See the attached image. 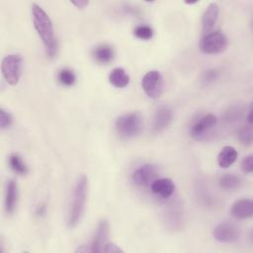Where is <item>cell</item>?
Returning a JSON list of instances; mask_svg holds the SVG:
<instances>
[{
	"instance_id": "2e32d148",
	"label": "cell",
	"mask_w": 253,
	"mask_h": 253,
	"mask_svg": "<svg viewBox=\"0 0 253 253\" xmlns=\"http://www.w3.org/2000/svg\"><path fill=\"white\" fill-rule=\"evenodd\" d=\"M91 55L95 62L99 64H108L113 61L115 57V50L111 44L101 43L92 49Z\"/></svg>"
},
{
	"instance_id": "8992f818",
	"label": "cell",
	"mask_w": 253,
	"mask_h": 253,
	"mask_svg": "<svg viewBox=\"0 0 253 253\" xmlns=\"http://www.w3.org/2000/svg\"><path fill=\"white\" fill-rule=\"evenodd\" d=\"M228 44L226 36L219 32H209L200 41V49L206 54H218L223 52Z\"/></svg>"
},
{
	"instance_id": "52a82bcc",
	"label": "cell",
	"mask_w": 253,
	"mask_h": 253,
	"mask_svg": "<svg viewBox=\"0 0 253 253\" xmlns=\"http://www.w3.org/2000/svg\"><path fill=\"white\" fill-rule=\"evenodd\" d=\"M158 178V168L154 164L144 163L137 167L130 175V181L138 188H150Z\"/></svg>"
},
{
	"instance_id": "277c9868",
	"label": "cell",
	"mask_w": 253,
	"mask_h": 253,
	"mask_svg": "<svg viewBox=\"0 0 253 253\" xmlns=\"http://www.w3.org/2000/svg\"><path fill=\"white\" fill-rule=\"evenodd\" d=\"M217 125L215 115L208 113L198 116L189 126V135L195 140L206 139Z\"/></svg>"
},
{
	"instance_id": "f1b7e54d",
	"label": "cell",
	"mask_w": 253,
	"mask_h": 253,
	"mask_svg": "<svg viewBox=\"0 0 253 253\" xmlns=\"http://www.w3.org/2000/svg\"><path fill=\"white\" fill-rule=\"evenodd\" d=\"M122 11L126 14V15H131V16H138L140 14V11L137 7L130 5V4H124L122 6Z\"/></svg>"
},
{
	"instance_id": "3957f363",
	"label": "cell",
	"mask_w": 253,
	"mask_h": 253,
	"mask_svg": "<svg viewBox=\"0 0 253 253\" xmlns=\"http://www.w3.org/2000/svg\"><path fill=\"white\" fill-rule=\"evenodd\" d=\"M115 129L123 138H134L138 136L143 129V118L137 112L124 114L117 118Z\"/></svg>"
},
{
	"instance_id": "4316f807",
	"label": "cell",
	"mask_w": 253,
	"mask_h": 253,
	"mask_svg": "<svg viewBox=\"0 0 253 253\" xmlns=\"http://www.w3.org/2000/svg\"><path fill=\"white\" fill-rule=\"evenodd\" d=\"M13 124V117L12 115L4 110L3 108L0 109V127L1 129L9 128Z\"/></svg>"
},
{
	"instance_id": "9c48e42d",
	"label": "cell",
	"mask_w": 253,
	"mask_h": 253,
	"mask_svg": "<svg viewBox=\"0 0 253 253\" xmlns=\"http://www.w3.org/2000/svg\"><path fill=\"white\" fill-rule=\"evenodd\" d=\"M110 234V224L106 218L99 219L94 230L90 244L88 245V252L100 253L103 252L104 246L108 243Z\"/></svg>"
},
{
	"instance_id": "1f68e13d",
	"label": "cell",
	"mask_w": 253,
	"mask_h": 253,
	"mask_svg": "<svg viewBox=\"0 0 253 253\" xmlns=\"http://www.w3.org/2000/svg\"><path fill=\"white\" fill-rule=\"evenodd\" d=\"M71 4H73L78 9H84L86 6H88L89 1L86 0H77V1H71Z\"/></svg>"
},
{
	"instance_id": "6da1fadb",
	"label": "cell",
	"mask_w": 253,
	"mask_h": 253,
	"mask_svg": "<svg viewBox=\"0 0 253 253\" xmlns=\"http://www.w3.org/2000/svg\"><path fill=\"white\" fill-rule=\"evenodd\" d=\"M32 17L34 28L42 42L46 56L53 58L57 53V41L49 16L39 4L33 3Z\"/></svg>"
},
{
	"instance_id": "e0dca14e",
	"label": "cell",
	"mask_w": 253,
	"mask_h": 253,
	"mask_svg": "<svg viewBox=\"0 0 253 253\" xmlns=\"http://www.w3.org/2000/svg\"><path fill=\"white\" fill-rule=\"evenodd\" d=\"M219 15V7L215 2L208 5L202 16V28L204 32H210L217 22Z\"/></svg>"
},
{
	"instance_id": "f546056e",
	"label": "cell",
	"mask_w": 253,
	"mask_h": 253,
	"mask_svg": "<svg viewBox=\"0 0 253 253\" xmlns=\"http://www.w3.org/2000/svg\"><path fill=\"white\" fill-rule=\"evenodd\" d=\"M103 252H105V253H119V252H121V253H123L124 252V250L123 249H121L118 245H116L115 243H107L105 246H104V248H103Z\"/></svg>"
},
{
	"instance_id": "5bb4252c",
	"label": "cell",
	"mask_w": 253,
	"mask_h": 253,
	"mask_svg": "<svg viewBox=\"0 0 253 253\" xmlns=\"http://www.w3.org/2000/svg\"><path fill=\"white\" fill-rule=\"evenodd\" d=\"M19 200L18 184L15 180L10 179L6 183L4 195V210L7 214L14 213Z\"/></svg>"
},
{
	"instance_id": "7c38bea8",
	"label": "cell",
	"mask_w": 253,
	"mask_h": 253,
	"mask_svg": "<svg viewBox=\"0 0 253 253\" xmlns=\"http://www.w3.org/2000/svg\"><path fill=\"white\" fill-rule=\"evenodd\" d=\"M173 121V111L168 105L159 106L152 118L151 130L153 133H160L165 130Z\"/></svg>"
},
{
	"instance_id": "cb8c5ba5",
	"label": "cell",
	"mask_w": 253,
	"mask_h": 253,
	"mask_svg": "<svg viewBox=\"0 0 253 253\" xmlns=\"http://www.w3.org/2000/svg\"><path fill=\"white\" fill-rule=\"evenodd\" d=\"M237 138L241 143L245 145H250L253 140L252 124L245 123L243 126H241L237 130Z\"/></svg>"
},
{
	"instance_id": "484cf974",
	"label": "cell",
	"mask_w": 253,
	"mask_h": 253,
	"mask_svg": "<svg viewBox=\"0 0 253 253\" xmlns=\"http://www.w3.org/2000/svg\"><path fill=\"white\" fill-rule=\"evenodd\" d=\"M219 77V71L216 68H210L204 71L202 75V82L205 85H210L215 82Z\"/></svg>"
},
{
	"instance_id": "4fadbf2b",
	"label": "cell",
	"mask_w": 253,
	"mask_h": 253,
	"mask_svg": "<svg viewBox=\"0 0 253 253\" xmlns=\"http://www.w3.org/2000/svg\"><path fill=\"white\" fill-rule=\"evenodd\" d=\"M151 193L158 199L166 201L175 193V183L169 178H157L150 185Z\"/></svg>"
},
{
	"instance_id": "ffe728a7",
	"label": "cell",
	"mask_w": 253,
	"mask_h": 253,
	"mask_svg": "<svg viewBox=\"0 0 253 253\" xmlns=\"http://www.w3.org/2000/svg\"><path fill=\"white\" fill-rule=\"evenodd\" d=\"M241 180L234 174H224L218 179V186L224 191H234L239 188Z\"/></svg>"
},
{
	"instance_id": "5b68a950",
	"label": "cell",
	"mask_w": 253,
	"mask_h": 253,
	"mask_svg": "<svg viewBox=\"0 0 253 253\" xmlns=\"http://www.w3.org/2000/svg\"><path fill=\"white\" fill-rule=\"evenodd\" d=\"M1 71L6 82L12 86L19 83L23 72V57L19 53H10L3 57Z\"/></svg>"
},
{
	"instance_id": "d4e9b609",
	"label": "cell",
	"mask_w": 253,
	"mask_h": 253,
	"mask_svg": "<svg viewBox=\"0 0 253 253\" xmlns=\"http://www.w3.org/2000/svg\"><path fill=\"white\" fill-rule=\"evenodd\" d=\"M153 30L150 26L147 25H139L133 29V35L135 38L142 40V41H148L153 38Z\"/></svg>"
},
{
	"instance_id": "d6986e66",
	"label": "cell",
	"mask_w": 253,
	"mask_h": 253,
	"mask_svg": "<svg viewBox=\"0 0 253 253\" xmlns=\"http://www.w3.org/2000/svg\"><path fill=\"white\" fill-rule=\"evenodd\" d=\"M129 75L122 67L114 68L109 74V82L116 88H125L129 84Z\"/></svg>"
},
{
	"instance_id": "7402d4cb",
	"label": "cell",
	"mask_w": 253,
	"mask_h": 253,
	"mask_svg": "<svg viewBox=\"0 0 253 253\" xmlns=\"http://www.w3.org/2000/svg\"><path fill=\"white\" fill-rule=\"evenodd\" d=\"M245 110L240 105H233L230 106L223 114V121L226 124H234L241 120L244 116Z\"/></svg>"
},
{
	"instance_id": "9a60e30c",
	"label": "cell",
	"mask_w": 253,
	"mask_h": 253,
	"mask_svg": "<svg viewBox=\"0 0 253 253\" xmlns=\"http://www.w3.org/2000/svg\"><path fill=\"white\" fill-rule=\"evenodd\" d=\"M230 212L237 219H247L253 215V201L243 198L233 203Z\"/></svg>"
},
{
	"instance_id": "ba28073f",
	"label": "cell",
	"mask_w": 253,
	"mask_h": 253,
	"mask_svg": "<svg viewBox=\"0 0 253 253\" xmlns=\"http://www.w3.org/2000/svg\"><path fill=\"white\" fill-rule=\"evenodd\" d=\"M141 87L147 97L151 99L159 98L164 88L162 74L157 70H150L146 72L141 79Z\"/></svg>"
},
{
	"instance_id": "4dcf8cb0",
	"label": "cell",
	"mask_w": 253,
	"mask_h": 253,
	"mask_svg": "<svg viewBox=\"0 0 253 253\" xmlns=\"http://www.w3.org/2000/svg\"><path fill=\"white\" fill-rule=\"evenodd\" d=\"M45 212H46V206H45V204H40L36 208L35 213H36L37 216H42Z\"/></svg>"
},
{
	"instance_id": "ac0fdd59",
	"label": "cell",
	"mask_w": 253,
	"mask_h": 253,
	"mask_svg": "<svg viewBox=\"0 0 253 253\" xmlns=\"http://www.w3.org/2000/svg\"><path fill=\"white\" fill-rule=\"evenodd\" d=\"M237 156L238 153L233 146L225 145L218 152L217 164L220 168H228L236 161Z\"/></svg>"
},
{
	"instance_id": "83f0119b",
	"label": "cell",
	"mask_w": 253,
	"mask_h": 253,
	"mask_svg": "<svg viewBox=\"0 0 253 253\" xmlns=\"http://www.w3.org/2000/svg\"><path fill=\"white\" fill-rule=\"evenodd\" d=\"M241 170L244 173L250 174L253 171V156L252 155H247L244 156L242 161H241Z\"/></svg>"
},
{
	"instance_id": "8fae6325",
	"label": "cell",
	"mask_w": 253,
	"mask_h": 253,
	"mask_svg": "<svg viewBox=\"0 0 253 253\" xmlns=\"http://www.w3.org/2000/svg\"><path fill=\"white\" fill-rule=\"evenodd\" d=\"M240 229L231 222H220L213 227L212 236L220 243H234L240 238Z\"/></svg>"
},
{
	"instance_id": "30bf717a",
	"label": "cell",
	"mask_w": 253,
	"mask_h": 253,
	"mask_svg": "<svg viewBox=\"0 0 253 253\" xmlns=\"http://www.w3.org/2000/svg\"><path fill=\"white\" fill-rule=\"evenodd\" d=\"M163 221L165 226L172 231L183 228L184 211L180 203L173 202L167 206L163 213Z\"/></svg>"
},
{
	"instance_id": "603a6c76",
	"label": "cell",
	"mask_w": 253,
	"mask_h": 253,
	"mask_svg": "<svg viewBox=\"0 0 253 253\" xmlns=\"http://www.w3.org/2000/svg\"><path fill=\"white\" fill-rule=\"evenodd\" d=\"M58 82L66 87H71L76 82V75L74 71L70 68H62L57 73Z\"/></svg>"
},
{
	"instance_id": "7a4b0ae2",
	"label": "cell",
	"mask_w": 253,
	"mask_h": 253,
	"mask_svg": "<svg viewBox=\"0 0 253 253\" xmlns=\"http://www.w3.org/2000/svg\"><path fill=\"white\" fill-rule=\"evenodd\" d=\"M88 197V178L86 175H80L72 189L70 203L67 211L66 224L69 228H73L78 225L81 221L85 209L86 202Z\"/></svg>"
},
{
	"instance_id": "44dd1931",
	"label": "cell",
	"mask_w": 253,
	"mask_h": 253,
	"mask_svg": "<svg viewBox=\"0 0 253 253\" xmlns=\"http://www.w3.org/2000/svg\"><path fill=\"white\" fill-rule=\"evenodd\" d=\"M10 168L19 175H26L29 172V168L23 158L18 153H12L8 158Z\"/></svg>"
}]
</instances>
